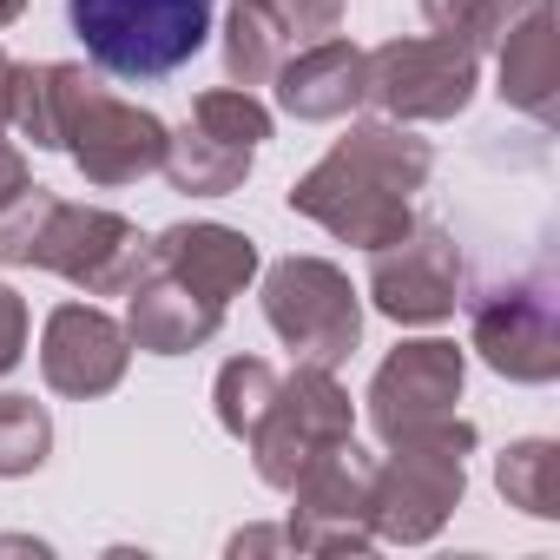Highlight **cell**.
Wrapping results in <instances>:
<instances>
[{
  "mask_svg": "<svg viewBox=\"0 0 560 560\" xmlns=\"http://www.w3.org/2000/svg\"><path fill=\"white\" fill-rule=\"evenodd\" d=\"M67 159L80 165L86 185L100 191H119V185H139L145 172H159L165 159V119L132 106V100H113L106 86L80 106L73 132H67Z\"/></svg>",
  "mask_w": 560,
  "mask_h": 560,
  "instance_id": "7c38bea8",
  "label": "cell"
},
{
  "mask_svg": "<svg viewBox=\"0 0 560 560\" xmlns=\"http://www.w3.org/2000/svg\"><path fill=\"white\" fill-rule=\"evenodd\" d=\"M468 455H475V422H462V416H442V422L389 442V462H376V475H370L376 540H389V547L435 540L468 494Z\"/></svg>",
  "mask_w": 560,
  "mask_h": 560,
  "instance_id": "3957f363",
  "label": "cell"
},
{
  "mask_svg": "<svg viewBox=\"0 0 560 560\" xmlns=\"http://www.w3.org/2000/svg\"><path fill=\"white\" fill-rule=\"evenodd\" d=\"M218 324H224V311L205 304L198 291H185L159 264H145L132 277V291H126V337L145 357H191V350H205L218 337Z\"/></svg>",
  "mask_w": 560,
  "mask_h": 560,
  "instance_id": "2e32d148",
  "label": "cell"
},
{
  "mask_svg": "<svg viewBox=\"0 0 560 560\" xmlns=\"http://www.w3.org/2000/svg\"><path fill=\"white\" fill-rule=\"evenodd\" d=\"M370 304L389 324H442L462 304V250L442 224H409V237L370 250Z\"/></svg>",
  "mask_w": 560,
  "mask_h": 560,
  "instance_id": "30bf717a",
  "label": "cell"
},
{
  "mask_svg": "<svg viewBox=\"0 0 560 560\" xmlns=\"http://www.w3.org/2000/svg\"><path fill=\"white\" fill-rule=\"evenodd\" d=\"M468 350L508 376V383H553L560 376V311H553V284L547 277H521V284H501L475 304L468 324Z\"/></svg>",
  "mask_w": 560,
  "mask_h": 560,
  "instance_id": "9c48e42d",
  "label": "cell"
},
{
  "mask_svg": "<svg viewBox=\"0 0 560 560\" xmlns=\"http://www.w3.org/2000/svg\"><path fill=\"white\" fill-rule=\"evenodd\" d=\"M86 60L113 80H165L218 27L211 0H67Z\"/></svg>",
  "mask_w": 560,
  "mask_h": 560,
  "instance_id": "277c9868",
  "label": "cell"
},
{
  "mask_svg": "<svg viewBox=\"0 0 560 560\" xmlns=\"http://www.w3.org/2000/svg\"><path fill=\"white\" fill-rule=\"evenodd\" d=\"M250 8H264L277 27H284L291 47H311V40H330L343 27V0H250Z\"/></svg>",
  "mask_w": 560,
  "mask_h": 560,
  "instance_id": "484cf974",
  "label": "cell"
},
{
  "mask_svg": "<svg viewBox=\"0 0 560 560\" xmlns=\"http://www.w3.org/2000/svg\"><path fill=\"white\" fill-rule=\"evenodd\" d=\"M429 172H435L429 139H416L396 119H363L291 185V211L357 250H383L409 237L416 224L409 198L429 185Z\"/></svg>",
  "mask_w": 560,
  "mask_h": 560,
  "instance_id": "6da1fadb",
  "label": "cell"
},
{
  "mask_svg": "<svg viewBox=\"0 0 560 560\" xmlns=\"http://www.w3.org/2000/svg\"><path fill=\"white\" fill-rule=\"evenodd\" d=\"M27 185H34V172H27V152H21L14 139H0V205H14Z\"/></svg>",
  "mask_w": 560,
  "mask_h": 560,
  "instance_id": "83f0119b",
  "label": "cell"
},
{
  "mask_svg": "<svg viewBox=\"0 0 560 560\" xmlns=\"http://www.w3.org/2000/svg\"><path fill=\"white\" fill-rule=\"evenodd\" d=\"M363 80H370V54L357 40H311L298 54H284L277 67V106L304 126H324V119H350L363 106Z\"/></svg>",
  "mask_w": 560,
  "mask_h": 560,
  "instance_id": "5bb4252c",
  "label": "cell"
},
{
  "mask_svg": "<svg viewBox=\"0 0 560 560\" xmlns=\"http://www.w3.org/2000/svg\"><path fill=\"white\" fill-rule=\"evenodd\" d=\"M370 475L376 462L357 442H337L330 455H317L298 481H291V547L298 553H370L376 527H370Z\"/></svg>",
  "mask_w": 560,
  "mask_h": 560,
  "instance_id": "ba28073f",
  "label": "cell"
},
{
  "mask_svg": "<svg viewBox=\"0 0 560 560\" xmlns=\"http://www.w3.org/2000/svg\"><path fill=\"white\" fill-rule=\"evenodd\" d=\"M527 8H540V0H422V21L442 40H462L468 54H494Z\"/></svg>",
  "mask_w": 560,
  "mask_h": 560,
  "instance_id": "7402d4cb",
  "label": "cell"
},
{
  "mask_svg": "<svg viewBox=\"0 0 560 560\" xmlns=\"http://www.w3.org/2000/svg\"><path fill=\"white\" fill-rule=\"evenodd\" d=\"M270 396H277V370H270L264 357H231V363L218 370V383H211L218 429H224V435H237V442H250V429L264 422Z\"/></svg>",
  "mask_w": 560,
  "mask_h": 560,
  "instance_id": "603a6c76",
  "label": "cell"
},
{
  "mask_svg": "<svg viewBox=\"0 0 560 560\" xmlns=\"http://www.w3.org/2000/svg\"><path fill=\"white\" fill-rule=\"evenodd\" d=\"M0 264L54 270L86 298H126L152 264V237L106 205H67L47 185H27L14 205H0Z\"/></svg>",
  "mask_w": 560,
  "mask_h": 560,
  "instance_id": "7a4b0ae2",
  "label": "cell"
},
{
  "mask_svg": "<svg viewBox=\"0 0 560 560\" xmlns=\"http://www.w3.org/2000/svg\"><path fill=\"white\" fill-rule=\"evenodd\" d=\"M264 324L298 350V363L337 370L363 343V298L330 257H284L264 270Z\"/></svg>",
  "mask_w": 560,
  "mask_h": 560,
  "instance_id": "5b68a950",
  "label": "cell"
},
{
  "mask_svg": "<svg viewBox=\"0 0 560 560\" xmlns=\"http://www.w3.org/2000/svg\"><path fill=\"white\" fill-rule=\"evenodd\" d=\"M494 60H501V86H494V93H501L514 113H527L534 126H553V119H560V27H553V0L527 8V14L501 34Z\"/></svg>",
  "mask_w": 560,
  "mask_h": 560,
  "instance_id": "e0dca14e",
  "label": "cell"
},
{
  "mask_svg": "<svg viewBox=\"0 0 560 560\" xmlns=\"http://www.w3.org/2000/svg\"><path fill=\"white\" fill-rule=\"evenodd\" d=\"M47 455H54V416L34 396H0V481L47 468Z\"/></svg>",
  "mask_w": 560,
  "mask_h": 560,
  "instance_id": "cb8c5ba5",
  "label": "cell"
},
{
  "mask_svg": "<svg viewBox=\"0 0 560 560\" xmlns=\"http://www.w3.org/2000/svg\"><path fill=\"white\" fill-rule=\"evenodd\" d=\"M152 264L159 270H172L185 291H198L205 304H231L250 277H257V244L244 237V231H231V224H211V218H198V224H165L159 237H152Z\"/></svg>",
  "mask_w": 560,
  "mask_h": 560,
  "instance_id": "9a60e30c",
  "label": "cell"
},
{
  "mask_svg": "<svg viewBox=\"0 0 560 560\" xmlns=\"http://www.w3.org/2000/svg\"><path fill=\"white\" fill-rule=\"evenodd\" d=\"M159 172H165L172 191H185V198H231V191L250 178V145H231V139L205 132L198 119H185L178 132H165Z\"/></svg>",
  "mask_w": 560,
  "mask_h": 560,
  "instance_id": "d6986e66",
  "label": "cell"
},
{
  "mask_svg": "<svg viewBox=\"0 0 560 560\" xmlns=\"http://www.w3.org/2000/svg\"><path fill=\"white\" fill-rule=\"evenodd\" d=\"M21 357H27V298L0 284V376L21 370Z\"/></svg>",
  "mask_w": 560,
  "mask_h": 560,
  "instance_id": "4316f807",
  "label": "cell"
},
{
  "mask_svg": "<svg viewBox=\"0 0 560 560\" xmlns=\"http://www.w3.org/2000/svg\"><path fill=\"white\" fill-rule=\"evenodd\" d=\"M475 86H481V54H468L462 40H442V34L383 40L370 54L363 106H376L396 126H442V119L468 113Z\"/></svg>",
  "mask_w": 560,
  "mask_h": 560,
  "instance_id": "52a82bcc",
  "label": "cell"
},
{
  "mask_svg": "<svg viewBox=\"0 0 560 560\" xmlns=\"http://www.w3.org/2000/svg\"><path fill=\"white\" fill-rule=\"evenodd\" d=\"M284 54H291L284 27H277L264 8H250V0H231V14H224V80L257 93V86L277 80Z\"/></svg>",
  "mask_w": 560,
  "mask_h": 560,
  "instance_id": "44dd1931",
  "label": "cell"
},
{
  "mask_svg": "<svg viewBox=\"0 0 560 560\" xmlns=\"http://www.w3.org/2000/svg\"><path fill=\"white\" fill-rule=\"evenodd\" d=\"M126 363H132V337L100 304H60L40 330V376L54 396H73V402L113 396L126 383Z\"/></svg>",
  "mask_w": 560,
  "mask_h": 560,
  "instance_id": "4fadbf2b",
  "label": "cell"
},
{
  "mask_svg": "<svg viewBox=\"0 0 560 560\" xmlns=\"http://www.w3.org/2000/svg\"><path fill=\"white\" fill-rule=\"evenodd\" d=\"M357 429V402L350 389L337 383V370H317V363H298V376H277V396L264 409V422L250 429V462H257V481L291 494V481L330 455L337 442H350Z\"/></svg>",
  "mask_w": 560,
  "mask_h": 560,
  "instance_id": "8992f818",
  "label": "cell"
},
{
  "mask_svg": "<svg viewBox=\"0 0 560 560\" xmlns=\"http://www.w3.org/2000/svg\"><path fill=\"white\" fill-rule=\"evenodd\" d=\"M27 14V0H0V27H8V21H21Z\"/></svg>",
  "mask_w": 560,
  "mask_h": 560,
  "instance_id": "4dcf8cb0",
  "label": "cell"
},
{
  "mask_svg": "<svg viewBox=\"0 0 560 560\" xmlns=\"http://www.w3.org/2000/svg\"><path fill=\"white\" fill-rule=\"evenodd\" d=\"M14 80H21V60H14L8 47H0V126L14 119Z\"/></svg>",
  "mask_w": 560,
  "mask_h": 560,
  "instance_id": "f546056e",
  "label": "cell"
},
{
  "mask_svg": "<svg viewBox=\"0 0 560 560\" xmlns=\"http://www.w3.org/2000/svg\"><path fill=\"white\" fill-rule=\"evenodd\" d=\"M191 119H198L205 132L231 139V145H250V152L270 139V106H264L257 93H244V86H211V93H198V100H191Z\"/></svg>",
  "mask_w": 560,
  "mask_h": 560,
  "instance_id": "d4e9b609",
  "label": "cell"
},
{
  "mask_svg": "<svg viewBox=\"0 0 560 560\" xmlns=\"http://www.w3.org/2000/svg\"><path fill=\"white\" fill-rule=\"evenodd\" d=\"M270 547H291V534L284 527H244V534H231V553H270Z\"/></svg>",
  "mask_w": 560,
  "mask_h": 560,
  "instance_id": "f1b7e54d",
  "label": "cell"
},
{
  "mask_svg": "<svg viewBox=\"0 0 560 560\" xmlns=\"http://www.w3.org/2000/svg\"><path fill=\"white\" fill-rule=\"evenodd\" d=\"M462 383H468V357L442 337H422V343H396L383 357V370L370 376V429L383 442H402L409 429H429L442 416H455L462 402Z\"/></svg>",
  "mask_w": 560,
  "mask_h": 560,
  "instance_id": "8fae6325",
  "label": "cell"
},
{
  "mask_svg": "<svg viewBox=\"0 0 560 560\" xmlns=\"http://www.w3.org/2000/svg\"><path fill=\"white\" fill-rule=\"evenodd\" d=\"M494 488L527 521H560V442H547V435L508 442L494 455Z\"/></svg>",
  "mask_w": 560,
  "mask_h": 560,
  "instance_id": "ffe728a7",
  "label": "cell"
},
{
  "mask_svg": "<svg viewBox=\"0 0 560 560\" xmlns=\"http://www.w3.org/2000/svg\"><path fill=\"white\" fill-rule=\"evenodd\" d=\"M100 93V80L73 60H40V67H21L14 80V119L21 139H34V152H67V132L80 119V106Z\"/></svg>",
  "mask_w": 560,
  "mask_h": 560,
  "instance_id": "ac0fdd59",
  "label": "cell"
}]
</instances>
